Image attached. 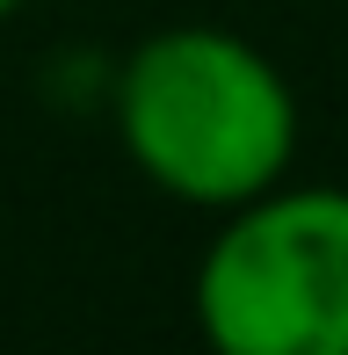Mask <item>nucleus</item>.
Wrapping results in <instances>:
<instances>
[{"label":"nucleus","instance_id":"f03ea898","mask_svg":"<svg viewBox=\"0 0 348 355\" xmlns=\"http://www.w3.org/2000/svg\"><path fill=\"white\" fill-rule=\"evenodd\" d=\"M196 327L218 355H348V189L283 174L218 211Z\"/></svg>","mask_w":348,"mask_h":355},{"label":"nucleus","instance_id":"f257e3e1","mask_svg":"<svg viewBox=\"0 0 348 355\" xmlns=\"http://www.w3.org/2000/svg\"><path fill=\"white\" fill-rule=\"evenodd\" d=\"M116 138L160 196L232 211L297 167V87L240 29L174 22L123 58Z\"/></svg>","mask_w":348,"mask_h":355},{"label":"nucleus","instance_id":"7ed1b4c3","mask_svg":"<svg viewBox=\"0 0 348 355\" xmlns=\"http://www.w3.org/2000/svg\"><path fill=\"white\" fill-rule=\"evenodd\" d=\"M29 8V0H0V22H8V15H22Z\"/></svg>","mask_w":348,"mask_h":355}]
</instances>
